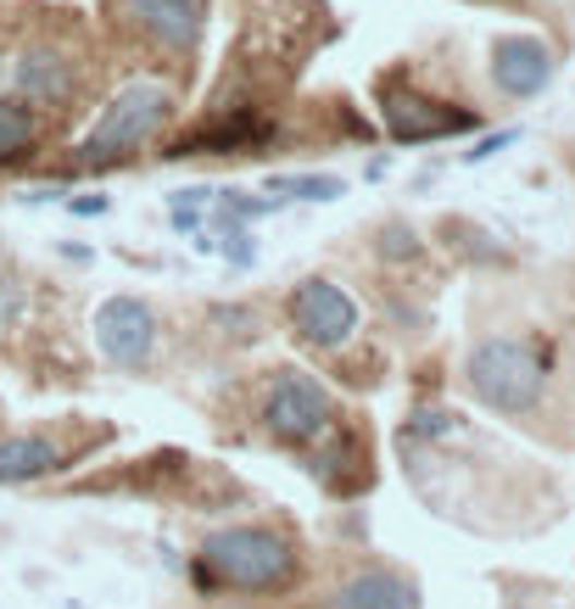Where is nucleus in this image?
<instances>
[{
  "mask_svg": "<svg viewBox=\"0 0 575 609\" xmlns=\"http://www.w3.org/2000/svg\"><path fill=\"white\" fill-rule=\"evenodd\" d=\"M168 107H173V96H168V84H157V79H140V84L118 89V101L95 118V129L84 134L79 163L101 168V163H112V157H123L134 146H146V140L168 123Z\"/></svg>",
  "mask_w": 575,
  "mask_h": 609,
  "instance_id": "obj_1",
  "label": "nucleus"
},
{
  "mask_svg": "<svg viewBox=\"0 0 575 609\" xmlns=\"http://www.w3.org/2000/svg\"><path fill=\"white\" fill-rule=\"evenodd\" d=\"M542 381H548V363L531 342H481L469 358V386L475 397H481L487 408L498 414H525L537 408L542 397Z\"/></svg>",
  "mask_w": 575,
  "mask_h": 609,
  "instance_id": "obj_2",
  "label": "nucleus"
},
{
  "mask_svg": "<svg viewBox=\"0 0 575 609\" xmlns=\"http://www.w3.org/2000/svg\"><path fill=\"white\" fill-rule=\"evenodd\" d=\"M202 571H213L218 582L229 587H279L285 576L297 571V553L285 537L274 532H257V526H229V532H213L207 548H202Z\"/></svg>",
  "mask_w": 575,
  "mask_h": 609,
  "instance_id": "obj_3",
  "label": "nucleus"
},
{
  "mask_svg": "<svg viewBox=\"0 0 575 609\" xmlns=\"http://www.w3.org/2000/svg\"><path fill=\"white\" fill-rule=\"evenodd\" d=\"M263 419L285 442H313L330 426V392L308 369H279V381L268 386V403H263Z\"/></svg>",
  "mask_w": 575,
  "mask_h": 609,
  "instance_id": "obj_4",
  "label": "nucleus"
},
{
  "mask_svg": "<svg viewBox=\"0 0 575 609\" xmlns=\"http://www.w3.org/2000/svg\"><path fill=\"white\" fill-rule=\"evenodd\" d=\"M291 324L313 347H347L358 331V302L330 279H302L291 297Z\"/></svg>",
  "mask_w": 575,
  "mask_h": 609,
  "instance_id": "obj_5",
  "label": "nucleus"
},
{
  "mask_svg": "<svg viewBox=\"0 0 575 609\" xmlns=\"http://www.w3.org/2000/svg\"><path fill=\"white\" fill-rule=\"evenodd\" d=\"M95 347H101L112 363H123V369L146 363L152 347H157V313L140 297L101 302V313H95Z\"/></svg>",
  "mask_w": 575,
  "mask_h": 609,
  "instance_id": "obj_6",
  "label": "nucleus"
},
{
  "mask_svg": "<svg viewBox=\"0 0 575 609\" xmlns=\"http://www.w3.org/2000/svg\"><path fill=\"white\" fill-rule=\"evenodd\" d=\"M123 17L163 51H196L207 28V0H123Z\"/></svg>",
  "mask_w": 575,
  "mask_h": 609,
  "instance_id": "obj_7",
  "label": "nucleus"
},
{
  "mask_svg": "<svg viewBox=\"0 0 575 609\" xmlns=\"http://www.w3.org/2000/svg\"><path fill=\"white\" fill-rule=\"evenodd\" d=\"M380 112H386V129L397 140H436V134H458L475 123L469 112H447L442 101H424L403 84H380Z\"/></svg>",
  "mask_w": 575,
  "mask_h": 609,
  "instance_id": "obj_8",
  "label": "nucleus"
},
{
  "mask_svg": "<svg viewBox=\"0 0 575 609\" xmlns=\"http://www.w3.org/2000/svg\"><path fill=\"white\" fill-rule=\"evenodd\" d=\"M492 79L503 96H537V89L553 79V51L537 39V34H514V39H498L492 51Z\"/></svg>",
  "mask_w": 575,
  "mask_h": 609,
  "instance_id": "obj_9",
  "label": "nucleus"
},
{
  "mask_svg": "<svg viewBox=\"0 0 575 609\" xmlns=\"http://www.w3.org/2000/svg\"><path fill=\"white\" fill-rule=\"evenodd\" d=\"M12 79H17V96L28 107H62L73 96V62L62 51H23Z\"/></svg>",
  "mask_w": 575,
  "mask_h": 609,
  "instance_id": "obj_10",
  "label": "nucleus"
},
{
  "mask_svg": "<svg viewBox=\"0 0 575 609\" xmlns=\"http://www.w3.org/2000/svg\"><path fill=\"white\" fill-rule=\"evenodd\" d=\"M330 609H419V587L397 571H358L335 587Z\"/></svg>",
  "mask_w": 575,
  "mask_h": 609,
  "instance_id": "obj_11",
  "label": "nucleus"
},
{
  "mask_svg": "<svg viewBox=\"0 0 575 609\" xmlns=\"http://www.w3.org/2000/svg\"><path fill=\"white\" fill-rule=\"evenodd\" d=\"M57 464H62V453L45 442V437H12V442H0V487H7V481L51 476Z\"/></svg>",
  "mask_w": 575,
  "mask_h": 609,
  "instance_id": "obj_12",
  "label": "nucleus"
},
{
  "mask_svg": "<svg viewBox=\"0 0 575 609\" xmlns=\"http://www.w3.org/2000/svg\"><path fill=\"white\" fill-rule=\"evenodd\" d=\"M34 134H39V123H34L28 101H7V96H0V163L23 157L34 146Z\"/></svg>",
  "mask_w": 575,
  "mask_h": 609,
  "instance_id": "obj_13",
  "label": "nucleus"
},
{
  "mask_svg": "<svg viewBox=\"0 0 575 609\" xmlns=\"http://www.w3.org/2000/svg\"><path fill=\"white\" fill-rule=\"evenodd\" d=\"M274 191H291V196H308V202H330V196H342V179L297 174V179H274Z\"/></svg>",
  "mask_w": 575,
  "mask_h": 609,
  "instance_id": "obj_14",
  "label": "nucleus"
},
{
  "mask_svg": "<svg viewBox=\"0 0 575 609\" xmlns=\"http://www.w3.org/2000/svg\"><path fill=\"white\" fill-rule=\"evenodd\" d=\"M508 140H514V134H492V140H481V146L469 152V163H487V157H498V152L508 146Z\"/></svg>",
  "mask_w": 575,
  "mask_h": 609,
  "instance_id": "obj_15",
  "label": "nucleus"
},
{
  "mask_svg": "<svg viewBox=\"0 0 575 609\" xmlns=\"http://www.w3.org/2000/svg\"><path fill=\"white\" fill-rule=\"evenodd\" d=\"M519 609H531V604H519Z\"/></svg>",
  "mask_w": 575,
  "mask_h": 609,
  "instance_id": "obj_16",
  "label": "nucleus"
}]
</instances>
